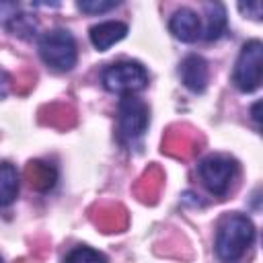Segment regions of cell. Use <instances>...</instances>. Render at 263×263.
<instances>
[{"label":"cell","instance_id":"6da1fadb","mask_svg":"<svg viewBox=\"0 0 263 263\" xmlns=\"http://www.w3.org/2000/svg\"><path fill=\"white\" fill-rule=\"evenodd\" d=\"M255 240V226L245 214L226 216L216 232V255L222 263L238 261Z\"/></svg>","mask_w":263,"mask_h":263},{"label":"cell","instance_id":"7a4b0ae2","mask_svg":"<svg viewBox=\"0 0 263 263\" xmlns=\"http://www.w3.org/2000/svg\"><path fill=\"white\" fill-rule=\"evenodd\" d=\"M39 55L49 68L58 72L72 70L78 60V49L72 33L66 29H53L43 33L39 39Z\"/></svg>","mask_w":263,"mask_h":263},{"label":"cell","instance_id":"3957f363","mask_svg":"<svg viewBox=\"0 0 263 263\" xmlns=\"http://www.w3.org/2000/svg\"><path fill=\"white\" fill-rule=\"evenodd\" d=\"M205 146V136L191 123H173L164 129L160 152L177 160H193Z\"/></svg>","mask_w":263,"mask_h":263},{"label":"cell","instance_id":"277c9868","mask_svg":"<svg viewBox=\"0 0 263 263\" xmlns=\"http://www.w3.org/2000/svg\"><path fill=\"white\" fill-rule=\"evenodd\" d=\"M103 86L109 92H119V95H132L148 84V72L140 62H117L111 64L103 70L101 74Z\"/></svg>","mask_w":263,"mask_h":263},{"label":"cell","instance_id":"5b68a950","mask_svg":"<svg viewBox=\"0 0 263 263\" xmlns=\"http://www.w3.org/2000/svg\"><path fill=\"white\" fill-rule=\"evenodd\" d=\"M261 66H263V43L259 39H251L242 45L232 72V80L236 88L242 92L257 90L261 84Z\"/></svg>","mask_w":263,"mask_h":263},{"label":"cell","instance_id":"8992f818","mask_svg":"<svg viewBox=\"0 0 263 263\" xmlns=\"http://www.w3.org/2000/svg\"><path fill=\"white\" fill-rule=\"evenodd\" d=\"M236 173H238L236 162L224 154H212L197 164V175H199L201 183L205 185V189L210 193H214L218 197L228 193L230 183L234 181Z\"/></svg>","mask_w":263,"mask_h":263},{"label":"cell","instance_id":"52a82bcc","mask_svg":"<svg viewBox=\"0 0 263 263\" xmlns=\"http://www.w3.org/2000/svg\"><path fill=\"white\" fill-rule=\"evenodd\" d=\"M117 123H119V140L123 142H132L136 138H140L146 127H148V107L142 99L134 97V95H125L119 101V109H117Z\"/></svg>","mask_w":263,"mask_h":263},{"label":"cell","instance_id":"ba28073f","mask_svg":"<svg viewBox=\"0 0 263 263\" xmlns=\"http://www.w3.org/2000/svg\"><path fill=\"white\" fill-rule=\"evenodd\" d=\"M88 218L105 234L123 232L127 228V224H129L127 210L121 203H117V201H99V203L90 205Z\"/></svg>","mask_w":263,"mask_h":263},{"label":"cell","instance_id":"9c48e42d","mask_svg":"<svg viewBox=\"0 0 263 263\" xmlns=\"http://www.w3.org/2000/svg\"><path fill=\"white\" fill-rule=\"evenodd\" d=\"M164 187V171L158 164H148V168L138 177V181L134 183L132 191L136 195L138 201L146 203V205H154L160 197V191Z\"/></svg>","mask_w":263,"mask_h":263},{"label":"cell","instance_id":"30bf717a","mask_svg":"<svg viewBox=\"0 0 263 263\" xmlns=\"http://www.w3.org/2000/svg\"><path fill=\"white\" fill-rule=\"evenodd\" d=\"M37 121L41 125H45V127H53V129L66 132V129H70V127L76 125L78 113H76V109L72 105L62 103V101H55V103H47V105L39 107Z\"/></svg>","mask_w":263,"mask_h":263},{"label":"cell","instance_id":"8fae6325","mask_svg":"<svg viewBox=\"0 0 263 263\" xmlns=\"http://www.w3.org/2000/svg\"><path fill=\"white\" fill-rule=\"evenodd\" d=\"M168 31L177 39L185 43H193L201 37V21L191 8H179L168 21Z\"/></svg>","mask_w":263,"mask_h":263},{"label":"cell","instance_id":"7c38bea8","mask_svg":"<svg viewBox=\"0 0 263 263\" xmlns=\"http://www.w3.org/2000/svg\"><path fill=\"white\" fill-rule=\"evenodd\" d=\"M25 181L29 183V187L33 191H39V193H45L49 189L55 187L58 183V171L53 164L45 162V160H29L25 164Z\"/></svg>","mask_w":263,"mask_h":263},{"label":"cell","instance_id":"4fadbf2b","mask_svg":"<svg viewBox=\"0 0 263 263\" xmlns=\"http://www.w3.org/2000/svg\"><path fill=\"white\" fill-rule=\"evenodd\" d=\"M179 74L183 84L191 90V92H203L208 86V64L201 55H187L181 66H179Z\"/></svg>","mask_w":263,"mask_h":263},{"label":"cell","instance_id":"5bb4252c","mask_svg":"<svg viewBox=\"0 0 263 263\" xmlns=\"http://www.w3.org/2000/svg\"><path fill=\"white\" fill-rule=\"evenodd\" d=\"M127 35V25L119 21H105L90 29V41L99 51L109 49L113 43L121 41Z\"/></svg>","mask_w":263,"mask_h":263},{"label":"cell","instance_id":"9a60e30c","mask_svg":"<svg viewBox=\"0 0 263 263\" xmlns=\"http://www.w3.org/2000/svg\"><path fill=\"white\" fill-rule=\"evenodd\" d=\"M158 255H164V257H175V259H191L193 253H191V245L187 242V238L179 232L175 234H168L166 238L158 240L156 242V249H154Z\"/></svg>","mask_w":263,"mask_h":263},{"label":"cell","instance_id":"2e32d148","mask_svg":"<svg viewBox=\"0 0 263 263\" xmlns=\"http://www.w3.org/2000/svg\"><path fill=\"white\" fill-rule=\"evenodd\" d=\"M18 195V175L10 162H0V208L10 205Z\"/></svg>","mask_w":263,"mask_h":263},{"label":"cell","instance_id":"e0dca14e","mask_svg":"<svg viewBox=\"0 0 263 263\" xmlns=\"http://www.w3.org/2000/svg\"><path fill=\"white\" fill-rule=\"evenodd\" d=\"M205 10H208V25L201 37L205 41H216L226 29V8L220 2H210L205 4Z\"/></svg>","mask_w":263,"mask_h":263},{"label":"cell","instance_id":"ac0fdd59","mask_svg":"<svg viewBox=\"0 0 263 263\" xmlns=\"http://www.w3.org/2000/svg\"><path fill=\"white\" fill-rule=\"evenodd\" d=\"M64 263H107V257H105L101 251L82 245V247L72 249V251L66 255Z\"/></svg>","mask_w":263,"mask_h":263},{"label":"cell","instance_id":"d6986e66","mask_svg":"<svg viewBox=\"0 0 263 263\" xmlns=\"http://www.w3.org/2000/svg\"><path fill=\"white\" fill-rule=\"evenodd\" d=\"M6 29L16 35V37H23V39H29L33 33H35V21L29 18L27 14H18L14 12L8 21H6Z\"/></svg>","mask_w":263,"mask_h":263},{"label":"cell","instance_id":"ffe728a7","mask_svg":"<svg viewBox=\"0 0 263 263\" xmlns=\"http://www.w3.org/2000/svg\"><path fill=\"white\" fill-rule=\"evenodd\" d=\"M12 88H14V92H18V95H27L33 86H35V82H37V72L31 68V66H23V68H18L16 70V74L12 76Z\"/></svg>","mask_w":263,"mask_h":263},{"label":"cell","instance_id":"44dd1931","mask_svg":"<svg viewBox=\"0 0 263 263\" xmlns=\"http://www.w3.org/2000/svg\"><path fill=\"white\" fill-rule=\"evenodd\" d=\"M117 4H119L117 0H80L78 8L88 14H99V12H107V10L115 8Z\"/></svg>","mask_w":263,"mask_h":263},{"label":"cell","instance_id":"7402d4cb","mask_svg":"<svg viewBox=\"0 0 263 263\" xmlns=\"http://www.w3.org/2000/svg\"><path fill=\"white\" fill-rule=\"evenodd\" d=\"M238 10L255 21H261V2H247V4H238Z\"/></svg>","mask_w":263,"mask_h":263},{"label":"cell","instance_id":"603a6c76","mask_svg":"<svg viewBox=\"0 0 263 263\" xmlns=\"http://www.w3.org/2000/svg\"><path fill=\"white\" fill-rule=\"evenodd\" d=\"M10 82V78H8V74H4V72H0V97L6 92V84Z\"/></svg>","mask_w":263,"mask_h":263},{"label":"cell","instance_id":"cb8c5ba5","mask_svg":"<svg viewBox=\"0 0 263 263\" xmlns=\"http://www.w3.org/2000/svg\"><path fill=\"white\" fill-rule=\"evenodd\" d=\"M16 263H35V261H27V259H21V261H16Z\"/></svg>","mask_w":263,"mask_h":263},{"label":"cell","instance_id":"d4e9b609","mask_svg":"<svg viewBox=\"0 0 263 263\" xmlns=\"http://www.w3.org/2000/svg\"><path fill=\"white\" fill-rule=\"evenodd\" d=\"M0 263H2V259H0Z\"/></svg>","mask_w":263,"mask_h":263}]
</instances>
